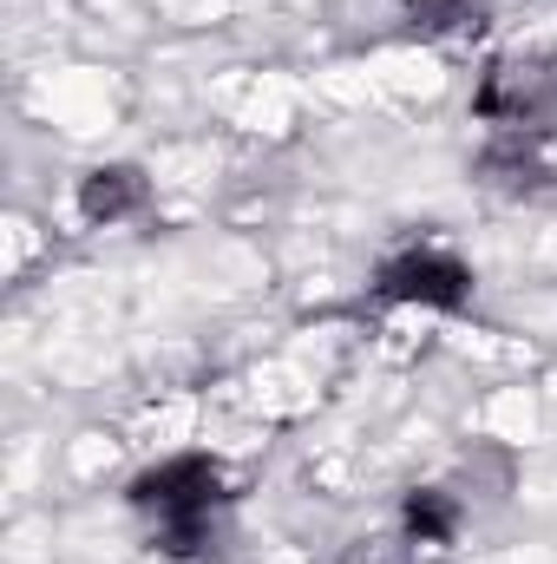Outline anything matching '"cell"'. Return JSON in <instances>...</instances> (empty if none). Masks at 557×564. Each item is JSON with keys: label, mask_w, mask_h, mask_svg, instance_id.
<instances>
[{"label": "cell", "mask_w": 557, "mask_h": 564, "mask_svg": "<svg viewBox=\"0 0 557 564\" xmlns=\"http://www.w3.org/2000/svg\"><path fill=\"white\" fill-rule=\"evenodd\" d=\"M132 506L151 519V545L177 564H217L223 558V512H230V492H223V466L204 459V453H177L164 466H151L132 479Z\"/></svg>", "instance_id": "6da1fadb"}, {"label": "cell", "mask_w": 557, "mask_h": 564, "mask_svg": "<svg viewBox=\"0 0 557 564\" xmlns=\"http://www.w3.org/2000/svg\"><path fill=\"white\" fill-rule=\"evenodd\" d=\"M472 112L492 126V132H551L557 119V53H512V59H492L479 93H472Z\"/></svg>", "instance_id": "7a4b0ae2"}, {"label": "cell", "mask_w": 557, "mask_h": 564, "mask_svg": "<svg viewBox=\"0 0 557 564\" xmlns=\"http://www.w3.org/2000/svg\"><path fill=\"white\" fill-rule=\"evenodd\" d=\"M374 295L381 302H419V308H472V270L452 257V250H433V243H414V250H394L381 270H374Z\"/></svg>", "instance_id": "3957f363"}, {"label": "cell", "mask_w": 557, "mask_h": 564, "mask_svg": "<svg viewBox=\"0 0 557 564\" xmlns=\"http://www.w3.org/2000/svg\"><path fill=\"white\" fill-rule=\"evenodd\" d=\"M479 177H485L492 191H512V197H538L545 184H557L551 132H492L485 158H479Z\"/></svg>", "instance_id": "277c9868"}, {"label": "cell", "mask_w": 557, "mask_h": 564, "mask_svg": "<svg viewBox=\"0 0 557 564\" xmlns=\"http://www.w3.org/2000/svg\"><path fill=\"white\" fill-rule=\"evenodd\" d=\"M144 197H151V184H144L139 164H92L79 177V217L86 224H125L144 210Z\"/></svg>", "instance_id": "5b68a950"}, {"label": "cell", "mask_w": 557, "mask_h": 564, "mask_svg": "<svg viewBox=\"0 0 557 564\" xmlns=\"http://www.w3.org/2000/svg\"><path fill=\"white\" fill-rule=\"evenodd\" d=\"M401 532H407L414 545H446V539L459 532V506H452V492H439V486L407 492V506H401Z\"/></svg>", "instance_id": "8992f818"}, {"label": "cell", "mask_w": 557, "mask_h": 564, "mask_svg": "<svg viewBox=\"0 0 557 564\" xmlns=\"http://www.w3.org/2000/svg\"><path fill=\"white\" fill-rule=\"evenodd\" d=\"M485 26V0H419L414 33L439 40V33H479Z\"/></svg>", "instance_id": "52a82bcc"}]
</instances>
